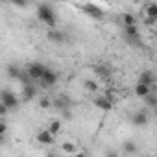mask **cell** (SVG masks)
I'll use <instances>...</instances> for the list:
<instances>
[{"label":"cell","mask_w":157,"mask_h":157,"mask_svg":"<svg viewBox=\"0 0 157 157\" xmlns=\"http://www.w3.org/2000/svg\"><path fill=\"white\" fill-rule=\"evenodd\" d=\"M37 19L43 24H46L48 28H56V24H57V17H56L52 6H48V4H41L37 8Z\"/></svg>","instance_id":"obj_1"},{"label":"cell","mask_w":157,"mask_h":157,"mask_svg":"<svg viewBox=\"0 0 157 157\" xmlns=\"http://www.w3.org/2000/svg\"><path fill=\"white\" fill-rule=\"evenodd\" d=\"M46 68H48V67H44L43 63H39V61H33V63H30V65L26 67V72H28V76L32 78L33 82H39L41 78H43V74L46 72Z\"/></svg>","instance_id":"obj_2"},{"label":"cell","mask_w":157,"mask_h":157,"mask_svg":"<svg viewBox=\"0 0 157 157\" xmlns=\"http://www.w3.org/2000/svg\"><path fill=\"white\" fill-rule=\"evenodd\" d=\"M57 80H59L57 72H56V70H52V68H46V72L43 74V78L39 80V83H41V87H43V89H52V87L57 83Z\"/></svg>","instance_id":"obj_3"},{"label":"cell","mask_w":157,"mask_h":157,"mask_svg":"<svg viewBox=\"0 0 157 157\" xmlns=\"http://www.w3.org/2000/svg\"><path fill=\"white\" fill-rule=\"evenodd\" d=\"M82 11L87 15V17H91V19H94V21H102L104 19V10L102 8H98L96 4H91V2H87V4H83L82 6Z\"/></svg>","instance_id":"obj_4"},{"label":"cell","mask_w":157,"mask_h":157,"mask_svg":"<svg viewBox=\"0 0 157 157\" xmlns=\"http://www.w3.org/2000/svg\"><path fill=\"white\" fill-rule=\"evenodd\" d=\"M0 100H2V104H6L10 109H17L19 107V98H17V94L15 93H11L10 89H4L2 91V94H0Z\"/></svg>","instance_id":"obj_5"},{"label":"cell","mask_w":157,"mask_h":157,"mask_svg":"<svg viewBox=\"0 0 157 157\" xmlns=\"http://www.w3.org/2000/svg\"><path fill=\"white\" fill-rule=\"evenodd\" d=\"M93 105H94V107H98L100 111L107 113V111H111V109H113V100H111V98H107L105 94H104V96H96V98H93Z\"/></svg>","instance_id":"obj_6"},{"label":"cell","mask_w":157,"mask_h":157,"mask_svg":"<svg viewBox=\"0 0 157 157\" xmlns=\"http://www.w3.org/2000/svg\"><path fill=\"white\" fill-rule=\"evenodd\" d=\"M35 98H37V87H35L32 82L24 83V85H22V100H24V102H32V100H35Z\"/></svg>","instance_id":"obj_7"},{"label":"cell","mask_w":157,"mask_h":157,"mask_svg":"<svg viewBox=\"0 0 157 157\" xmlns=\"http://www.w3.org/2000/svg\"><path fill=\"white\" fill-rule=\"evenodd\" d=\"M131 124L133 126H146L148 124V111L146 109H139L131 115Z\"/></svg>","instance_id":"obj_8"},{"label":"cell","mask_w":157,"mask_h":157,"mask_svg":"<svg viewBox=\"0 0 157 157\" xmlns=\"http://www.w3.org/2000/svg\"><path fill=\"white\" fill-rule=\"evenodd\" d=\"M46 39H48L50 43H56V44H61V43H65V41H67V35H65L63 32H59V30H56V28H50V32L46 33Z\"/></svg>","instance_id":"obj_9"},{"label":"cell","mask_w":157,"mask_h":157,"mask_svg":"<svg viewBox=\"0 0 157 157\" xmlns=\"http://www.w3.org/2000/svg\"><path fill=\"white\" fill-rule=\"evenodd\" d=\"M54 133L46 128V129H43V131H39L37 133V142L39 144H44V146H50V144H54Z\"/></svg>","instance_id":"obj_10"},{"label":"cell","mask_w":157,"mask_h":157,"mask_svg":"<svg viewBox=\"0 0 157 157\" xmlns=\"http://www.w3.org/2000/svg\"><path fill=\"white\" fill-rule=\"evenodd\" d=\"M93 72L98 78H102V80H109V76H111V68L107 65H94L93 67Z\"/></svg>","instance_id":"obj_11"},{"label":"cell","mask_w":157,"mask_h":157,"mask_svg":"<svg viewBox=\"0 0 157 157\" xmlns=\"http://www.w3.org/2000/svg\"><path fill=\"white\" fill-rule=\"evenodd\" d=\"M139 82L140 83H146V85H153L155 83V76H153V72H150V70H144V72H140V76H139Z\"/></svg>","instance_id":"obj_12"},{"label":"cell","mask_w":157,"mask_h":157,"mask_svg":"<svg viewBox=\"0 0 157 157\" xmlns=\"http://www.w3.org/2000/svg\"><path fill=\"white\" fill-rule=\"evenodd\" d=\"M70 100H68V96H57L56 100H54V105L59 109V111H65V109H68L70 107Z\"/></svg>","instance_id":"obj_13"},{"label":"cell","mask_w":157,"mask_h":157,"mask_svg":"<svg viewBox=\"0 0 157 157\" xmlns=\"http://www.w3.org/2000/svg\"><path fill=\"white\" fill-rule=\"evenodd\" d=\"M8 76L11 78V80H21V78L24 76V72H22L17 65H10V67H8Z\"/></svg>","instance_id":"obj_14"},{"label":"cell","mask_w":157,"mask_h":157,"mask_svg":"<svg viewBox=\"0 0 157 157\" xmlns=\"http://www.w3.org/2000/svg\"><path fill=\"white\" fill-rule=\"evenodd\" d=\"M135 94H137L139 98H144L146 94H150V85L137 82V85H135Z\"/></svg>","instance_id":"obj_15"},{"label":"cell","mask_w":157,"mask_h":157,"mask_svg":"<svg viewBox=\"0 0 157 157\" xmlns=\"http://www.w3.org/2000/svg\"><path fill=\"white\" fill-rule=\"evenodd\" d=\"M61 151L63 153H68V155H76V151H78L76 142H63L61 144Z\"/></svg>","instance_id":"obj_16"},{"label":"cell","mask_w":157,"mask_h":157,"mask_svg":"<svg viewBox=\"0 0 157 157\" xmlns=\"http://www.w3.org/2000/svg\"><path fill=\"white\" fill-rule=\"evenodd\" d=\"M144 15L157 19V2H148V4L144 6Z\"/></svg>","instance_id":"obj_17"},{"label":"cell","mask_w":157,"mask_h":157,"mask_svg":"<svg viewBox=\"0 0 157 157\" xmlns=\"http://www.w3.org/2000/svg\"><path fill=\"white\" fill-rule=\"evenodd\" d=\"M122 150H124V153H137L139 151V148H137V144L133 140H126L122 144Z\"/></svg>","instance_id":"obj_18"},{"label":"cell","mask_w":157,"mask_h":157,"mask_svg":"<svg viewBox=\"0 0 157 157\" xmlns=\"http://www.w3.org/2000/svg\"><path fill=\"white\" fill-rule=\"evenodd\" d=\"M144 104H146L148 109H153V107L157 105V94H153V93L146 94V96H144Z\"/></svg>","instance_id":"obj_19"},{"label":"cell","mask_w":157,"mask_h":157,"mask_svg":"<svg viewBox=\"0 0 157 157\" xmlns=\"http://www.w3.org/2000/svg\"><path fill=\"white\" fill-rule=\"evenodd\" d=\"M83 89L89 91V93H98L100 87H98V83H96L94 80H85V82H83Z\"/></svg>","instance_id":"obj_20"},{"label":"cell","mask_w":157,"mask_h":157,"mask_svg":"<svg viewBox=\"0 0 157 157\" xmlns=\"http://www.w3.org/2000/svg\"><path fill=\"white\" fill-rule=\"evenodd\" d=\"M120 21H122V24H124V26L137 24V19H135V15H131V13H124V15L120 17Z\"/></svg>","instance_id":"obj_21"},{"label":"cell","mask_w":157,"mask_h":157,"mask_svg":"<svg viewBox=\"0 0 157 157\" xmlns=\"http://www.w3.org/2000/svg\"><path fill=\"white\" fill-rule=\"evenodd\" d=\"M48 129H50L54 135H57V133L61 131V120H52L50 126H48Z\"/></svg>","instance_id":"obj_22"},{"label":"cell","mask_w":157,"mask_h":157,"mask_svg":"<svg viewBox=\"0 0 157 157\" xmlns=\"http://www.w3.org/2000/svg\"><path fill=\"white\" fill-rule=\"evenodd\" d=\"M54 105V102L50 100V98H39V107H43V109H48V107H52Z\"/></svg>","instance_id":"obj_23"},{"label":"cell","mask_w":157,"mask_h":157,"mask_svg":"<svg viewBox=\"0 0 157 157\" xmlns=\"http://www.w3.org/2000/svg\"><path fill=\"white\" fill-rule=\"evenodd\" d=\"M144 24H146V26H155V24H157V19H155V17L144 15Z\"/></svg>","instance_id":"obj_24"},{"label":"cell","mask_w":157,"mask_h":157,"mask_svg":"<svg viewBox=\"0 0 157 157\" xmlns=\"http://www.w3.org/2000/svg\"><path fill=\"white\" fill-rule=\"evenodd\" d=\"M10 2H11L13 6H19V8H24V6L28 4V0H10Z\"/></svg>","instance_id":"obj_25"},{"label":"cell","mask_w":157,"mask_h":157,"mask_svg":"<svg viewBox=\"0 0 157 157\" xmlns=\"http://www.w3.org/2000/svg\"><path fill=\"white\" fill-rule=\"evenodd\" d=\"M8 111H10V107H8L6 104H0V117H6Z\"/></svg>","instance_id":"obj_26"},{"label":"cell","mask_w":157,"mask_h":157,"mask_svg":"<svg viewBox=\"0 0 157 157\" xmlns=\"http://www.w3.org/2000/svg\"><path fill=\"white\" fill-rule=\"evenodd\" d=\"M6 129H8V126H6V122L2 120V122H0V135H6Z\"/></svg>","instance_id":"obj_27"},{"label":"cell","mask_w":157,"mask_h":157,"mask_svg":"<svg viewBox=\"0 0 157 157\" xmlns=\"http://www.w3.org/2000/svg\"><path fill=\"white\" fill-rule=\"evenodd\" d=\"M153 113H155V117H157V105H155V107H153Z\"/></svg>","instance_id":"obj_28"}]
</instances>
